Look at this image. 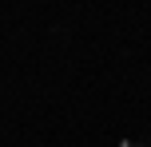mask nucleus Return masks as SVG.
<instances>
[{"label":"nucleus","mask_w":151,"mask_h":147,"mask_svg":"<svg viewBox=\"0 0 151 147\" xmlns=\"http://www.w3.org/2000/svg\"><path fill=\"white\" fill-rule=\"evenodd\" d=\"M119 147H143V143H135V139H119Z\"/></svg>","instance_id":"obj_1"}]
</instances>
